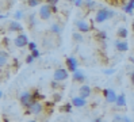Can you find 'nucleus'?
Masks as SVG:
<instances>
[{
    "label": "nucleus",
    "instance_id": "f257e3e1",
    "mask_svg": "<svg viewBox=\"0 0 134 122\" xmlns=\"http://www.w3.org/2000/svg\"><path fill=\"white\" fill-rule=\"evenodd\" d=\"M113 15H114V11L108 10V8H102V10L98 11V14H96V16H95V20H96L98 23H102V22L107 20L108 18H111Z\"/></svg>",
    "mask_w": 134,
    "mask_h": 122
},
{
    "label": "nucleus",
    "instance_id": "f03ea898",
    "mask_svg": "<svg viewBox=\"0 0 134 122\" xmlns=\"http://www.w3.org/2000/svg\"><path fill=\"white\" fill-rule=\"evenodd\" d=\"M20 102H22V104H23V107L30 109L37 100L34 99L33 94H30V92H23V94L20 95Z\"/></svg>",
    "mask_w": 134,
    "mask_h": 122
},
{
    "label": "nucleus",
    "instance_id": "2eb2a0df",
    "mask_svg": "<svg viewBox=\"0 0 134 122\" xmlns=\"http://www.w3.org/2000/svg\"><path fill=\"white\" fill-rule=\"evenodd\" d=\"M115 104L118 106V107H125V106H126V96L123 94L118 95V99H116V103Z\"/></svg>",
    "mask_w": 134,
    "mask_h": 122
},
{
    "label": "nucleus",
    "instance_id": "20e7f679",
    "mask_svg": "<svg viewBox=\"0 0 134 122\" xmlns=\"http://www.w3.org/2000/svg\"><path fill=\"white\" fill-rule=\"evenodd\" d=\"M14 44H15V46H18V47L27 46V45H29V39H27V35H25V34H19L16 38H15Z\"/></svg>",
    "mask_w": 134,
    "mask_h": 122
},
{
    "label": "nucleus",
    "instance_id": "0eeeda50",
    "mask_svg": "<svg viewBox=\"0 0 134 122\" xmlns=\"http://www.w3.org/2000/svg\"><path fill=\"white\" fill-rule=\"evenodd\" d=\"M76 27L79 29V31L80 33H88L90 31V24L84 22V20H76Z\"/></svg>",
    "mask_w": 134,
    "mask_h": 122
},
{
    "label": "nucleus",
    "instance_id": "dca6fc26",
    "mask_svg": "<svg viewBox=\"0 0 134 122\" xmlns=\"http://www.w3.org/2000/svg\"><path fill=\"white\" fill-rule=\"evenodd\" d=\"M134 11V0H130V2L125 6V12L126 14H131Z\"/></svg>",
    "mask_w": 134,
    "mask_h": 122
},
{
    "label": "nucleus",
    "instance_id": "412c9836",
    "mask_svg": "<svg viewBox=\"0 0 134 122\" xmlns=\"http://www.w3.org/2000/svg\"><path fill=\"white\" fill-rule=\"evenodd\" d=\"M27 4L30 7H35V6L39 4V0H27Z\"/></svg>",
    "mask_w": 134,
    "mask_h": 122
},
{
    "label": "nucleus",
    "instance_id": "4468645a",
    "mask_svg": "<svg viewBox=\"0 0 134 122\" xmlns=\"http://www.w3.org/2000/svg\"><path fill=\"white\" fill-rule=\"evenodd\" d=\"M73 80H75V81H84V80H85L84 73H83L81 71H76V72H73Z\"/></svg>",
    "mask_w": 134,
    "mask_h": 122
},
{
    "label": "nucleus",
    "instance_id": "f8f14e48",
    "mask_svg": "<svg viewBox=\"0 0 134 122\" xmlns=\"http://www.w3.org/2000/svg\"><path fill=\"white\" fill-rule=\"evenodd\" d=\"M106 99H107V102H110V103H116L118 95L115 94L114 89H108V92H107V95H106Z\"/></svg>",
    "mask_w": 134,
    "mask_h": 122
},
{
    "label": "nucleus",
    "instance_id": "58836bf2",
    "mask_svg": "<svg viewBox=\"0 0 134 122\" xmlns=\"http://www.w3.org/2000/svg\"><path fill=\"white\" fill-rule=\"evenodd\" d=\"M30 122H37V121H30Z\"/></svg>",
    "mask_w": 134,
    "mask_h": 122
},
{
    "label": "nucleus",
    "instance_id": "ddd939ff",
    "mask_svg": "<svg viewBox=\"0 0 134 122\" xmlns=\"http://www.w3.org/2000/svg\"><path fill=\"white\" fill-rule=\"evenodd\" d=\"M10 30L11 31H22L23 30V26H22V24L18 22V20H12L11 23H10Z\"/></svg>",
    "mask_w": 134,
    "mask_h": 122
},
{
    "label": "nucleus",
    "instance_id": "cd10ccee",
    "mask_svg": "<svg viewBox=\"0 0 134 122\" xmlns=\"http://www.w3.org/2000/svg\"><path fill=\"white\" fill-rule=\"evenodd\" d=\"M85 6H87V8H92L93 6H95V3L93 2H85Z\"/></svg>",
    "mask_w": 134,
    "mask_h": 122
},
{
    "label": "nucleus",
    "instance_id": "393cba45",
    "mask_svg": "<svg viewBox=\"0 0 134 122\" xmlns=\"http://www.w3.org/2000/svg\"><path fill=\"white\" fill-rule=\"evenodd\" d=\"M31 56H33L34 59H38V57H39V52H38L37 49H35V50H33V52H31Z\"/></svg>",
    "mask_w": 134,
    "mask_h": 122
},
{
    "label": "nucleus",
    "instance_id": "a211bd4d",
    "mask_svg": "<svg viewBox=\"0 0 134 122\" xmlns=\"http://www.w3.org/2000/svg\"><path fill=\"white\" fill-rule=\"evenodd\" d=\"M115 121L116 122H133L130 118H127V117H119V115H116L115 117Z\"/></svg>",
    "mask_w": 134,
    "mask_h": 122
},
{
    "label": "nucleus",
    "instance_id": "c9c22d12",
    "mask_svg": "<svg viewBox=\"0 0 134 122\" xmlns=\"http://www.w3.org/2000/svg\"><path fill=\"white\" fill-rule=\"evenodd\" d=\"M68 2H75V0H68Z\"/></svg>",
    "mask_w": 134,
    "mask_h": 122
},
{
    "label": "nucleus",
    "instance_id": "aec40b11",
    "mask_svg": "<svg viewBox=\"0 0 134 122\" xmlns=\"http://www.w3.org/2000/svg\"><path fill=\"white\" fill-rule=\"evenodd\" d=\"M52 31H53V33H56V34H60L61 27L58 26V24H53V26H52Z\"/></svg>",
    "mask_w": 134,
    "mask_h": 122
},
{
    "label": "nucleus",
    "instance_id": "473e14b6",
    "mask_svg": "<svg viewBox=\"0 0 134 122\" xmlns=\"http://www.w3.org/2000/svg\"><path fill=\"white\" fill-rule=\"evenodd\" d=\"M61 99V96L58 95V94H56V95H54V102H58Z\"/></svg>",
    "mask_w": 134,
    "mask_h": 122
},
{
    "label": "nucleus",
    "instance_id": "4c0bfd02",
    "mask_svg": "<svg viewBox=\"0 0 134 122\" xmlns=\"http://www.w3.org/2000/svg\"><path fill=\"white\" fill-rule=\"evenodd\" d=\"M133 31H134V23H133Z\"/></svg>",
    "mask_w": 134,
    "mask_h": 122
},
{
    "label": "nucleus",
    "instance_id": "72a5a7b5",
    "mask_svg": "<svg viewBox=\"0 0 134 122\" xmlns=\"http://www.w3.org/2000/svg\"><path fill=\"white\" fill-rule=\"evenodd\" d=\"M131 83L134 84V71L131 72Z\"/></svg>",
    "mask_w": 134,
    "mask_h": 122
},
{
    "label": "nucleus",
    "instance_id": "7ed1b4c3",
    "mask_svg": "<svg viewBox=\"0 0 134 122\" xmlns=\"http://www.w3.org/2000/svg\"><path fill=\"white\" fill-rule=\"evenodd\" d=\"M68 77V71L64 68H58L54 72V81H64Z\"/></svg>",
    "mask_w": 134,
    "mask_h": 122
},
{
    "label": "nucleus",
    "instance_id": "c85d7f7f",
    "mask_svg": "<svg viewBox=\"0 0 134 122\" xmlns=\"http://www.w3.org/2000/svg\"><path fill=\"white\" fill-rule=\"evenodd\" d=\"M98 37L102 38V39H104V38H106V33H104V31H100L99 34H98Z\"/></svg>",
    "mask_w": 134,
    "mask_h": 122
},
{
    "label": "nucleus",
    "instance_id": "6e6552de",
    "mask_svg": "<svg viewBox=\"0 0 134 122\" xmlns=\"http://www.w3.org/2000/svg\"><path fill=\"white\" fill-rule=\"evenodd\" d=\"M66 67H68L69 71L76 72L77 71V60L75 59V57H68L66 59Z\"/></svg>",
    "mask_w": 134,
    "mask_h": 122
},
{
    "label": "nucleus",
    "instance_id": "f3484780",
    "mask_svg": "<svg viewBox=\"0 0 134 122\" xmlns=\"http://www.w3.org/2000/svg\"><path fill=\"white\" fill-rule=\"evenodd\" d=\"M7 60H8V54H7L4 50H2V53H0V65L4 67V65L7 64Z\"/></svg>",
    "mask_w": 134,
    "mask_h": 122
},
{
    "label": "nucleus",
    "instance_id": "9d476101",
    "mask_svg": "<svg viewBox=\"0 0 134 122\" xmlns=\"http://www.w3.org/2000/svg\"><path fill=\"white\" fill-rule=\"evenodd\" d=\"M115 47L118 49L119 52H127L129 50V45H127V42L126 41H115Z\"/></svg>",
    "mask_w": 134,
    "mask_h": 122
},
{
    "label": "nucleus",
    "instance_id": "bb28decb",
    "mask_svg": "<svg viewBox=\"0 0 134 122\" xmlns=\"http://www.w3.org/2000/svg\"><path fill=\"white\" fill-rule=\"evenodd\" d=\"M46 2H48V4H49V6H56L58 0H46Z\"/></svg>",
    "mask_w": 134,
    "mask_h": 122
},
{
    "label": "nucleus",
    "instance_id": "c756f323",
    "mask_svg": "<svg viewBox=\"0 0 134 122\" xmlns=\"http://www.w3.org/2000/svg\"><path fill=\"white\" fill-rule=\"evenodd\" d=\"M22 15H23L22 11H18L16 14H15V19H20V18H22Z\"/></svg>",
    "mask_w": 134,
    "mask_h": 122
},
{
    "label": "nucleus",
    "instance_id": "4be33fe9",
    "mask_svg": "<svg viewBox=\"0 0 134 122\" xmlns=\"http://www.w3.org/2000/svg\"><path fill=\"white\" fill-rule=\"evenodd\" d=\"M27 46H29V49H30L31 52L37 49V44H35V42H29V45H27Z\"/></svg>",
    "mask_w": 134,
    "mask_h": 122
},
{
    "label": "nucleus",
    "instance_id": "39448f33",
    "mask_svg": "<svg viewBox=\"0 0 134 122\" xmlns=\"http://www.w3.org/2000/svg\"><path fill=\"white\" fill-rule=\"evenodd\" d=\"M52 7L49 4H46V6H42L41 7V10H39V15H41V18L42 19H50V16H52Z\"/></svg>",
    "mask_w": 134,
    "mask_h": 122
},
{
    "label": "nucleus",
    "instance_id": "1a4fd4ad",
    "mask_svg": "<svg viewBox=\"0 0 134 122\" xmlns=\"http://www.w3.org/2000/svg\"><path fill=\"white\" fill-rule=\"evenodd\" d=\"M72 104L75 106V107H84V106L87 104V99H84V98H81V96H75L72 99Z\"/></svg>",
    "mask_w": 134,
    "mask_h": 122
},
{
    "label": "nucleus",
    "instance_id": "5701e85b",
    "mask_svg": "<svg viewBox=\"0 0 134 122\" xmlns=\"http://www.w3.org/2000/svg\"><path fill=\"white\" fill-rule=\"evenodd\" d=\"M73 38H75L76 41H79V42H81V41H83V37H81L80 34H77V33H75V34H73Z\"/></svg>",
    "mask_w": 134,
    "mask_h": 122
},
{
    "label": "nucleus",
    "instance_id": "7c9ffc66",
    "mask_svg": "<svg viewBox=\"0 0 134 122\" xmlns=\"http://www.w3.org/2000/svg\"><path fill=\"white\" fill-rule=\"evenodd\" d=\"M75 4H76L77 7H80V6L83 4V0H75Z\"/></svg>",
    "mask_w": 134,
    "mask_h": 122
},
{
    "label": "nucleus",
    "instance_id": "e433bc0d",
    "mask_svg": "<svg viewBox=\"0 0 134 122\" xmlns=\"http://www.w3.org/2000/svg\"><path fill=\"white\" fill-rule=\"evenodd\" d=\"M85 2H92V0H85Z\"/></svg>",
    "mask_w": 134,
    "mask_h": 122
},
{
    "label": "nucleus",
    "instance_id": "9b49d317",
    "mask_svg": "<svg viewBox=\"0 0 134 122\" xmlns=\"http://www.w3.org/2000/svg\"><path fill=\"white\" fill-rule=\"evenodd\" d=\"M79 94H80L79 96H81V98H84V99H87V98L91 95V87L90 86H81Z\"/></svg>",
    "mask_w": 134,
    "mask_h": 122
},
{
    "label": "nucleus",
    "instance_id": "a878e982",
    "mask_svg": "<svg viewBox=\"0 0 134 122\" xmlns=\"http://www.w3.org/2000/svg\"><path fill=\"white\" fill-rule=\"evenodd\" d=\"M33 60H34V57L31 56V54L26 57V62H27V64H31V62H33Z\"/></svg>",
    "mask_w": 134,
    "mask_h": 122
},
{
    "label": "nucleus",
    "instance_id": "f704fd0d",
    "mask_svg": "<svg viewBox=\"0 0 134 122\" xmlns=\"http://www.w3.org/2000/svg\"><path fill=\"white\" fill-rule=\"evenodd\" d=\"M92 122H102V118H95Z\"/></svg>",
    "mask_w": 134,
    "mask_h": 122
},
{
    "label": "nucleus",
    "instance_id": "b1692460",
    "mask_svg": "<svg viewBox=\"0 0 134 122\" xmlns=\"http://www.w3.org/2000/svg\"><path fill=\"white\" fill-rule=\"evenodd\" d=\"M72 106H73V104H69V103H68V104L64 106V109H62V110H64V111H70V110H72Z\"/></svg>",
    "mask_w": 134,
    "mask_h": 122
},
{
    "label": "nucleus",
    "instance_id": "423d86ee",
    "mask_svg": "<svg viewBox=\"0 0 134 122\" xmlns=\"http://www.w3.org/2000/svg\"><path fill=\"white\" fill-rule=\"evenodd\" d=\"M42 110H43V106H42V103H39V102H35L33 106H31L30 109H27V113L29 114H41L42 113Z\"/></svg>",
    "mask_w": 134,
    "mask_h": 122
},
{
    "label": "nucleus",
    "instance_id": "2f4dec72",
    "mask_svg": "<svg viewBox=\"0 0 134 122\" xmlns=\"http://www.w3.org/2000/svg\"><path fill=\"white\" fill-rule=\"evenodd\" d=\"M104 73H106V75H111V73H114V69H106Z\"/></svg>",
    "mask_w": 134,
    "mask_h": 122
},
{
    "label": "nucleus",
    "instance_id": "6ab92c4d",
    "mask_svg": "<svg viewBox=\"0 0 134 122\" xmlns=\"http://www.w3.org/2000/svg\"><path fill=\"white\" fill-rule=\"evenodd\" d=\"M118 35H119L121 38H126L127 37V30L126 29H119L118 30Z\"/></svg>",
    "mask_w": 134,
    "mask_h": 122
}]
</instances>
